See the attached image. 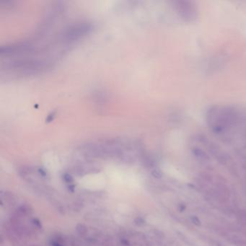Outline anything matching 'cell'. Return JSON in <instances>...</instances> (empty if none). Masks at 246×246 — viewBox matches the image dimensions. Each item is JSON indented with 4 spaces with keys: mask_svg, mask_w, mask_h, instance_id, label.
<instances>
[{
    "mask_svg": "<svg viewBox=\"0 0 246 246\" xmlns=\"http://www.w3.org/2000/svg\"><path fill=\"white\" fill-rule=\"evenodd\" d=\"M238 110L230 106L212 107L206 113V121L214 133L226 134L237 127L246 116Z\"/></svg>",
    "mask_w": 246,
    "mask_h": 246,
    "instance_id": "obj_1",
    "label": "cell"
},
{
    "mask_svg": "<svg viewBox=\"0 0 246 246\" xmlns=\"http://www.w3.org/2000/svg\"><path fill=\"white\" fill-rule=\"evenodd\" d=\"M174 8L179 17L187 23H193L198 19V8L193 1H176L174 2Z\"/></svg>",
    "mask_w": 246,
    "mask_h": 246,
    "instance_id": "obj_2",
    "label": "cell"
},
{
    "mask_svg": "<svg viewBox=\"0 0 246 246\" xmlns=\"http://www.w3.org/2000/svg\"><path fill=\"white\" fill-rule=\"evenodd\" d=\"M91 29L90 25L87 23H78L69 27L63 34V40L71 42L78 40L82 36L87 33Z\"/></svg>",
    "mask_w": 246,
    "mask_h": 246,
    "instance_id": "obj_3",
    "label": "cell"
},
{
    "mask_svg": "<svg viewBox=\"0 0 246 246\" xmlns=\"http://www.w3.org/2000/svg\"><path fill=\"white\" fill-rule=\"evenodd\" d=\"M17 212H18L19 215H27L32 212V209L31 206H28V205H23L19 208Z\"/></svg>",
    "mask_w": 246,
    "mask_h": 246,
    "instance_id": "obj_4",
    "label": "cell"
},
{
    "mask_svg": "<svg viewBox=\"0 0 246 246\" xmlns=\"http://www.w3.org/2000/svg\"><path fill=\"white\" fill-rule=\"evenodd\" d=\"M76 230L79 234L82 235H85L87 232V229L85 225L82 224H78L76 226Z\"/></svg>",
    "mask_w": 246,
    "mask_h": 246,
    "instance_id": "obj_5",
    "label": "cell"
},
{
    "mask_svg": "<svg viewBox=\"0 0 246 246\" xmlns=\"http://www.w3.org/2000/svg\"><path fill=\"white\" fill-rule=\"evenodd\" d=\"M152 175L155 178H161L163 176V173L160 169H154L152 171Z\"/></svg>",
    "mask_w": 246,
    "mask_h": 246,
    "instance_id": "obj_6",
    "label": "cell"
},
{
    "mask_svg": "<svg viewBox=\"0 0 246 246\" xmlns=\"http://www.w3.org/2000/svg\"><path fill=\"white\" fill-rule=\"evenodd\" d=\"M63 178H64V181H65L66 183H71L73 182L74 181L73 178H72L70 175L68 174V173L64 174V176H63Z\"/></svg>",
    "mask_w": 246,
    "mask_h": 246,
    "instance_id": "obj_7",
    "label": "cell"
},
{
    "mask_svg": "<svg viewBox=\"0 0 246 246\" xmlns=\"http://www.w3.org/2000/svg\"><path fill=\"white\" fill-rule=\"evenodd\" d=\"M191 221L194 225H196V226H200L201 225V221H200L199 219L196 216H193V217H191Z\"/></svg>",
    "mask_w": 246,
    "mask_h": 246,
    "instance_id": "obj_8",
    "label": "cell"
},
{
    "mask_svg": "<svg viewBox=\"0 0 246 246\" xmlns=\"http://www.w3.org/2000/svg\"><path fill=\"white\" fill-rule=\"evenodd\" d=\"M134 222L136 225H139V226L140 225H143L145 223V221L142 218H141V217H137V219H135Z\"/></svg>",
    "mask_w": 246,
    "mask_h": 246,
    "instance_id": "obj_9",
    "label": "cell"
},
{
    "mask_svg": "<svg viewBox=\"0 0 246 246\" xmlns=\"http://www.w3.org/2000/svg\"><path fill=\"white\" fill-rule=\"evenodd\" d=\"M154 232H155L154 235H155L156 236H157V237H160V238H163L164 237L163 233L161 232L160 231H158V230H154Z\"/></svg>",
    "mask_w": 246,
    "mask_h": 246,
    "instance_id": "obj_10",
    "label": "cell"
},
{
    "mask_svg": "<svg viewBox=\"0 0 246 246\" xmlns=\"http://www.w3.org/2000/svg\"><path fill=\"white\" fill-rule=\"evenodd\" d=\"M52 246H63V245L61 242H59V241L55 240V241H53V242H52Z\"/></svg>",
    "mask_w": 246,
    "mask_h": 246,
    "instance_id": "obj_11",
    "label": "cell"
},
{
    "mask_svg": "<svg viewBox=\"0 0 246 246\" xmlns=\"http://www.w3.org/2000/svg\"><path fill=\"white\" fill-rule=\"evenodd\" d=\"M33 222H34V225H36V226L39 227V228H41V222H39V221L38 220H34Z\"/></svg>",
    "mask_w": 246,
    "mask_h": 246,
    "instance_id": "obj_12",
    "label": "cell"
},
{
    "mask_svg": "<svg viewBox=\"0 0 246 246\" xmlns=\"http://www.w3.org/2000/svg\"><path fill=\"white\" fill-rule=\"evenodd\" d=\"M186 209V206L184 204L180 205V212H183Z\"/></svg>",
    "mask_w": 246,
    "mask_h": 246,
    "instance_id": "obj_13",
    "label": "cell"
}]
</instances>
